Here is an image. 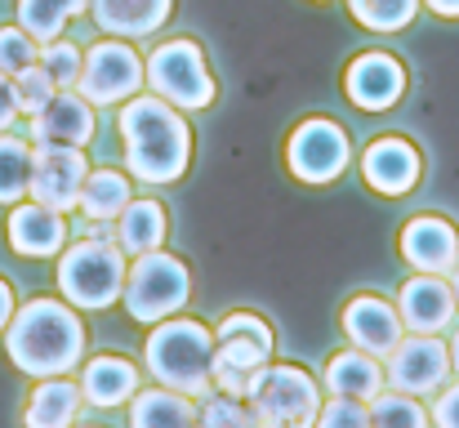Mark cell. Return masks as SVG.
Listing matches in <instances>:
<instances>
[{"mask_svg": "<svg viewBox=\"0 0 459 428\" xmlns=\"http://www.w3.org/2000/svg\"><path fill=\"white\" fill-rule=\"evenodd\" d=\"M4 357L31 380L67 375L85 357V326L63 299H27L4 326Z\"/></svg>", "mask_w": 459, "mask_h": 428, "instance_id": "cell-1", "label": "cell"}, {"mask_svg": "<svg viewBox=\"0 0 459 428\" xmlns=\"http://www.w3.org/2000/svg\"><path fill=\"white\" fill-rule=\"evenodd\" d=\"M121 143H126V165L139 183H178L192 161V130L187 121L165 103V99H130L121 112Z\"/></svg>", "mask_w": 459, "mask_h": 428, "instance_id": "cell-2", "label": "cell"}, {"mask_svg": "<svg viewBox=\"0 0 459 428\" xmlns=\"http://www.w3.org/2000/svg\"><path fill=\"white\" fill-rule=\"evenodd\" d=\"M148 371L160 380V389H174L183 397L210 393V362H214V330L192 317H165L148 335Z\"/></svg>", "mask_w": 459, "mask_h": 428, "instance_id": "cell-3", "label": "cell"}, {"mask_svg": "<svg viewBox=\"0 0 459 428\" xmlns=\"http://www.w3.org/2000/svg\"><path fill=\"white\" fill-rule=\"evenodd\" d=\"M58 290L72 308L103 312L126 290V250L108 237H85L63 250L58 259Z\"/></svg>", "mask_w": 459, "mask_h": 428, "instance_id": "cell-4", "label": "cell"}, {"mask_svg": "<svg viewBox=\"0 0 459 428\" xmlns=\"http://www.w3.org/2000/svg\"><path fill=\"white\" fill-rule=\"evenodd\" d=\"M246 411L255 428H316V415H321V389L316 380L290 366V362H268L264 375L255 380V389L246 393Z\"/></svg>", "mask_w": 459, "mask_h": 428, "instance_id": "cell-5", "label": "cell"}, {"mask_svg": "<svg viewBox=\"0 0 459 428\" xmlns=\"http://www.w3.org/2000/svg\"><path fill=\"white\" fill-rule=\"evenodd\" d=\"M192 294V273L183 259L165 255V250H148L134 259V268H126V312L139 326H156L165 317H174Z\"/></svg>", "mask_w": 459, "mask_h": 428, "instance_id": "cell-6", "label": "cell"}, {"mask_svg": "<svg viewBox=\"0 0 459 428\" xmlns=\"http://www.w3.org/2000/svg\"><path fill=\"white\" fill-rule=\"evenodd\" d=\"M143 76L156 90V99H165L178 112H205L214 103V76H210L205 54L196 49V40H165V45H156Z\"/></svg>", "mask_w": 459, "mask_h": 428, "instance_id": "cell-7", "label": "cell"}, {"mask_svg": "<svg viewBox=\"0 0 459 428\" xmlns=\"http://www.w3.org/2000/svg\"><path fill=\"white\" fill-rule=\"evenodd\" d=\"M143 58L126 45V40H99L85 49L81 58V76H76V94L94 108H108V103H126L139 94L143 85Z\"/></svg>", "mask_w": 459, "mask_h": 428, "instance_id": "cell-8", "label": "cell"}, {"mask_svg": "<svg viewBox=\"0 0 459 428\" xmlns=\"http://www.w3.org/2000/svg\"><path fill=\"white\" fill-rule=\"evenodd\" d=\"M85 152L81 147H58V143H40L31 147V183H27V197L67 214L76 210L81 201V188H85Z\"/></svg>", "mask_w": 459, "mask_h": 428, "instance_id": "cell-9", "label": "cell"}, {"mask_svg": "<svg viewBox=\"0 0 459 428\" xmlns=\"http://www.w3.org/2000/svg\"><path fill=\"white\" fill-rule=\"evenodd\" d=\"M348 156H352L348 135L334 121H321V117L304 121L286 143V165L299 183H334L348 170Z\"/></svg>", "mask_w": 459, "mask_h": 428, "instance_id": "cell-10", "label": "cell"}, {"mask_svg": "<svg viewBox=\"0 0 459 428\" xmlns=\"http://www.w3.org/2000/svg\"><path fill=\"white\" fill-rule=\"evenodd\" d=\"M388 362V384L411 397H429L451 380V348L437 335H402V344L384 357Z\"/></svg>", "mask_w": 459, "mask_h": 428, "instance_id": "cell-11", "label": "cell"}, {"mask_svg": "<svg viewBox=\"0 0 459 428\" xmlns=\"http://www.w3.org/2000/svg\"><path fill=\"white\" fill-rule=\"evenodd\" d=\"M397 246H402V259L415 273L446 277V273H455V264H459V232H455V223H446L442 214H415L402 228Z\"/></svg>", "mask_w": 459, "mask_h": 428, "instance_id": "cell-12", "label": "cell"}, {"mask_svg": "<svg viewBox=\"0 0 459 428\" xmlns=\"http://www.w3.org/2000/svg\"><path fill=\"white\" fill-rule=\"evenodd\" d=\"M339 321H343L348 344L361 348V353H370V357H388V353L402 344V335H406L397 308L384 303L379 294H357V299H348Z\"/></svg>", "mask_w": 459, "mask_h": 428, "instance_id": "cell-13", "label": "cell"}, {"mask_svg": "<svg viewBox=\"0 0 459 428\" xmlns=\"http://www.w3.org/2000/svg\"><path fill=\"white\" fill-rule=\"evenodd\" d=\"M214 362H210V389H219L223 397H246L255 389V380L264 375L273 348L250 339V335H214Z\"/></svg>", "mask_w": 459, "mask_h": 428, "instance_id": "cell-14", "label": "cell"}, {"mask_svg": "<svg viewBox=\"0 0 459 428\" xmlns=\"http://www.w3.org/2000/svg\"><path fill=\"white\" fill-rule=\"evenodd\" d=\"M343 90H348V99H352L357 108L384 112V108H393V103L406 94V67H402L393 54L370 49V54L352 58V67H348V76H343Z\"/></svg>", "mask_w": 459, "mask_h": 428, "instance_id": "cell-15", "label": "cell"}, {"mask_svg": "<svg viewBox=\"0 0 459 428\" xmlns=\"http://www.w3.org/2000/svg\"><path fill=\"white\" fill-rule=\"evenodd\" d=\"M4 237H9V250L22 255V259H49L63 250L67 241V219L40 201H18L4 219Z\"/></svg>", "mask_w": 459, "mask_h": 428, "instance_id": "cell-16", "label": "cell"}, {"mask_svg": "<svg viewBox=\"0 0 459 428\" xmlns=\"http://www.w3.org/2000/svg\"><path fill=\"white\" fill-rule=\"evenodd\" d=\"M397 317L411 335H437L442 326H451L455 317V294L451 282L433 277V273H415L397 294Z\"/></svg>", "mask_w": 459, "mask_h": 428, "instance_id": "cell-17", "label": "cell"}, {"mask_svg": "<svg viewBox=\"0 0 459 428\" xmlns=\"http://www.w3.org/2000/svg\"><path fill=\"white\" fill-rule=\"evenodd\" d=\"M361 174H366V183H370L375 192H384V197H406V192L420 183V152L406 139H397V135H384V139H375L366 147Z\"/></svg>", "mask_w": 459, "mask_h": 428, "instance_id": "cell-18", "label": "cell"}, {"mask_svg": "<svg viewBox=\"0 0 459 428\" xmlns=\"http://www.w3.org/2000/svg\"><path fill=\"white\" fill-rule=\"evenodd\" d=\"M94 139V103H85L72 90H58L45 112L31 117V143H58V147H85Z\"/></svg>", "mask_w": 459, "mask_h": 428, "instance_id": "cell-19", "label": "cell"}, {"mask_svg": "<svg viewBox=\"0 0 459 428\" xmlns=\"http://www.w3.org/2000/svg\"><path fill=\"white\" fill-rule=\"evenodd\" d=\"M169 9H174V0H90L94 22L121 40H139V36L160 31Z\"/></svg>", "mask_w": 459, "mask_h": 428, "instance_id": "cell-20", "label": "cell"}, {"mask_svg": "<svg viewBox=\"0 0 459 428\" xmlns=\"http://www.w3.org/2000/svg\"><path fill=\"white\" fill-rule=\"evenodd\" d=\"M134 393H139V371H134V362H126V357H117V353H103V357H90V362H85V371H81V397H85L90 406L112 411V406H121V402L134 397Z\"/></svg>", "mask_w": 459, "mask_h": 428, "instance_id": "cell-21", "label": "cell"}, {"mask_svg": "<svg viewBox=\"0 0 459 428\" xmlns=\"http://www.w3.org/2000/svg\"><path fill=\"white\" fill-rule=\"evenodd\" d=\"M81 384H72L67 375H49L36 384V393L22 406V428H72L81 415Z\"/></svg>", "mask_w": 459, "mask_h": 428, "instance_id": "cell-22", "label": "cell"}, {"mask_svg": "<svg viewBox=\"0 0 459 428\" xmlns=\"http://www.w3.org/2000/svg\"><path fill=\"white\" fill-rule=\"evenodd\" d=\"M325 389L330 397H352V402H370L384 389V371L370 353L361 348H343L325 362Z\"/></svg>", "mask_w": 459, "mask_h": 428, "instance_id": "cell-23", "label": "cell"}, {"mask_svg": "<svg viewBox=\"0 0 459 428\" xmlns=\"http://www.w3.org/2000/svg\"><path fill=\"white\" fill-rule=\"evenodd\" d=\"M165 228H169L165 205H160V201H134V197H130V205L112 219L117 246H121L126 255H148V250H160Z\"/></svg>", "mask_w": 459, "mask_h": 428, "instance_id": "cell-24", "label": "cell"}, {"mask_svg": "<svg viewBox=\"0 0 459 428\" xmlns=\"http://www.w3.org/2000/svg\"><path fill=\"white\" fill-rule=\"evenodd\" d=\"M192 424H196V406L183 393H174V389L134 393L130 428H192Z\"/></svg>", "mask_w": 459, "mask_h": 428, "instance_id": "cell-25", "label": "cell"}, {"mask_svg": "<svg viewBox=\"0 0 459 428\" xmlns=\"http://www.w3.org/2000/svg\"><path fill=\"white\" fill-rule=\"evenodd\" d=\"M76 205L85 210L90 223H112V219L130 205V183H126V174H117V170H90Z\"/></svg>", "mask_w": 459, "mask_h": 428, "instance_id": "cell-26", "label": "cell"}, {"mask_svg": "<svg viewBox=\"0 0 459 428\" xmlns=\"http://www.w3.org/2000/svg\"><path fill=\"white\" fill-rule=\"evenodd\" d=\"M85 9H90V0H18V27L31 40H58L63 27Z\"/></svg>", "mask_w": 459, "mask_h": 428, "instance_id": "cell-27", "label": "cell"}, {"mask_svg": "<svg viewBox=\"0 0 459 428\" xmlns=\"http://www.w3.org/2000/svg\"><path fill=\"white\" fill-rule=\"evenodd\" d=\"M31 183V147L13 135H0V205H18Z\"/></svg>", "mask_w": 459, "mask_h": 428, "instance_id": "cell-28", "label": "cell"}, {"mask_svg": "<svg viewBox=\"0 0 459 428\" xmlns=\"http://www.w3.org/2000/svg\"><path fill=\"white\" fill-rule=\"evenodd\" d=\"M370 428H429V411L411 397V393H375L370 402Z\"/></svg>", "mask_w": 459, "mask_h": 428, "instance_id": "cell-29", "label": "cell"}, {"mask_svg": "<svg viewBox=\"0 0 459 428\" xmlns=\"http://www.w3.org/2000/svg\"><path fill=\"white\" fill-rule=\"evenodd\" d=\"M348 9H352V18H357L366 31H384V36H388V31L411 27L420 0H348Z\"/></svg>", "mask_w": 459, "mask_h": 428, "instance_id": "cell-30", "label": "cell"}, {"mask_svg": "<svg viewBox=\"0 0 459 428\" xmlns=\"http://www.w3.org/2000/svg\"><path fill=\"white\" fill-rule=\"evenodd\" d=\"M81 49L72 45V40H45V49L36 54V63L45 67V76L58 85V90H72L76 85V76H81Z\"/></svg>", "mask_w": 459, "mask_h": 428, "instance_id": "cell-31", "label": "cell"}, {"mask_svg": "<svg viewBox=\"0 0 459 428\" xmlns=\"http://www.w3.org/2000/svg\"><path fill=\"white\" fill-rule=\"evenodd\" d=\"M13 94H18V112H22V117H36V112H45V103L58 94V85L45 76L40 63H31V67H22V72L13 76Z\"/></svg>", "mask_w": 459, "mask_h": 428, "instance_id": "cell-32", "label": "cell"}, {"mask_svg": "<svg viewBox=\"0 0 459 428\" xmlns=\"http://www.w3.org/2000/svg\"><path fill=\"white\" fill-rule=\"evenodd\" d=\"M31 63H36V40L22 27H0V72L4 76H18Z\"/></svg>", "mask_w": 459, "mask_h": 428, "instance_id": "cell-33", "label": "cell"}, {"mask_svg": "<svg viewBox=\"0 0 459 428\" xmlns=\"http://www.w3.org/2000/svg\"><path fill=\"white\" fill-rule=\"evenodd\" d=\"M192 428H255V420H250V411L237 397H210L196 411V424Z\"/></svg>", "mask_w": 459, "mask_h": 428, "instance_id": "cell-34", "label": "cell"}, {"mask_svg": "<svg viewBox=\"0 0 459 428\" xmlns=\"http://www.w3.org/2000/svg\"><path fill=\"white\" fill-rule=\"evenodd\" d=\"M316 428H370V406L366 402H352V397L321 402Z\"/></svg>", "mask_w": 459, "mask_h": 428, "instance_id": "cell-35", "label": "cell"}, {"mask_svg": "<svg viewBox=\"0 0 459 428\" xmlns=\"http://www.w3.org/2000/svg\"><path fill=\"white\" fill-rule=\"evenodd\" d=\"M214 335H250V339H259V344L277 348V339H273V326H268L259 312H228V317L214 326Z\"/></svg>", "mask_w": 459, "mask_h": 428, "instance_id": "cell-36", "label": "cell"}, {"mask_svg": "<svg viewBox=\"0 0 459 428\" xmlns=\"http://www.w3.org/2000/svg\"><path fill=\"white\" fill-rule=\"evenodd\" d=\"M433 424L437 428H459V384H442V389H437Z\"/></svg>", "mask_w": 459, "mask_h": 428, "instance_id": "cell-37", "label": "cell"}, {"mask_svg": "<svg viewBox=\"0 0 459 428\" xmlns=\"http://www.w3.org/2000/svg\"><path fill=\"white\" fill-rule=\"evenodd\" d=\"M18 117H22V112H18V94H13V81H9V76L0 72V135H4V130H9V126H13Z\"/></svg>", "mask_w": 459, "mask_h": 428, "instance_id": "cell-38", "label": "cell"}, {"mask_svg": "<svg viewBox=\"0 0 459 428\" xmlns=\"http://www.w3.org/2000/svg\"><path fill=\"white\" fill-rule=\"evenodd\" d=\"M9 317H13V285H9L4 277H0V335H4Z\"/></svg>", "mask_w": 459, "mask_h": 428, "instance_id": "cell-39", "label": "cell"}, {"mask_svg": "<svg viewBox=\"0 0 459 428\" xmlns=\"http://www.w3.org/2000/svg\"><path fill=\"white\" fill-rule=\"evenodd\" d=\"M437 18H459V0H424Z\"/></svg>", "mask_w": 459, "mask_h": 428, "instance_id": "cell-40", "label": "cell"}, {"mask_svg": "<svg viewBox=\"0 0 459 428\" xmlns=\"http://www.w3.org/2000/svg\"><path fill=\"white\" fill-rule=\"evenodd\" d=\"M451 371H459V330H455V344H451Z\"/></svg>", "mask_w": 459, "mask_h": 428, "instance_id": "cell-41", "label": "cell"}, {"mask_svg": "<svg viewBox=\"0 0 459 428\" xmlns=\"http://www.w3.org/2000/svg\"><path fill=\"white\" fill-rule=\"evenodd\" d=\"M451 294H455V308H459V268H455V282H451Z\"/></svg>", "mask_w": 459, "mask_h": 428, "instance_id": "cell-42", "label": "cell"}]
</instances>
